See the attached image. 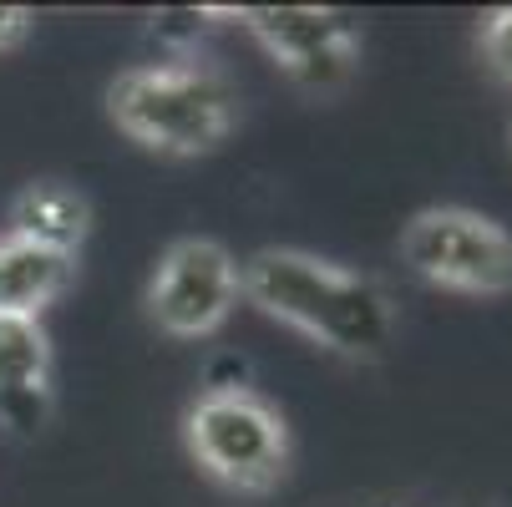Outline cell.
Instances as JSON below:
<instances>
[{
	"instance_id": "cell-1",
	"label": "cell",
	"mask_w": 512,
	"mask_h": 507,
	"mask_svg": "<svg viewBox=\"0 0 512 507\" xmlns=\"http://www.w3.org/2000/svg\"><path fill=\"white\" fill-rule=\"evenodd\" d=\"M239 289L279 325L350 360H381L396 330L391 295L371 274L340 269L305 249H259L239 264Z\"/></svg>"
},
{
	"instance_id": "cell-2",
	"label": "cell",
	"mask_w": 512,
	"mask_h": 507,
	"mask_svg": "<svg viewBox=\"0 0 512 507\" xmlns=\"http://www.w3.org/2000/svg\"><path fill=\"white\" fill-rule=\"evenodd\" d=\"M107 112L137 148L168 158L213 153L239 127V97L193 66H132L107 87Z\"/></svg>"
},
{
	"instance_id": "cell-3",
	"label": "cell",
	"mask_w": 512,
	"mask_h": 507,
	"mask_svg": "<svg viewBox=\"0 0 512 507\" xmlns=\"http://www.w3.org/2000/svg\"><path fill=\"white\" fill-rule=\"evenodd\" d=\"M183 437L193 462L229 492H274L289 472V426L254 391L198 396Z\"/></svg>"
},
{
	"instance_id": "cell-4",
	"label": "cell",
	"mask_w": 512,
	"mask_h": 507,
	"mask_svg": "<svg viewBox=\"0 0 512 507\" xmlns=\"http://www.w3.org/2000/svg\"><path fill=\"white\" fill-rule=\"evenodd\" d=\"M401 264L426 284L457 289V295L497 300L512 295V234L477 208H421L401 229Z\"/></svg>"
},
{
	"instance_id": "cell-5",
	"label": "cell",
	"mask_w": 512,
	"mask_h": 507,
	"mask_svg": "<svg viewBox=\"0 0 512 507\" xmlns=\"http://www.w3.org/2000/svg\"><path fill=\"white\" fill-rule=\"evenodd\" d=\"M234 300H239V264L224 244L203 234L168 244V254L148 279V320L173 340L213 335L234 315Z\"/></svg>"
},
{
	"instance_id": "cell-6",
	"label": "cell",
	"mask_w": 512,
	"mask_h": 507,
	"mask_svg": "<svg viewBox=\"0 0 512 507\" xmlns=\"http://www.w3.org/2000/svg\"><path fill=\"white\" fill-rule=\"evenodd\" d=\"M244 26L259 36V46L274 56V66L300 92L330 97L355 77V66H360V36L340 11L264 6V11H244Z\"/></svg>"
},
{
	"instance_id": "cell-7",
	"label": "cell",
	"mask_w": 512,
	"mask_h": 507,
	"mask_svg": "<svg viewBox=\"0 0 512 507\" xmlns=\"http://www.w3.org/2000/svg\"><path fill=\"white\" fill-rule=\"evenodd\" d=\"M51 416V340L41 320L0 315V421L36 437Z\"/></svg>"
},
{
	"instance_id": "cell-8",
	"label": "cell",
	"mask_w": 512,
	"mask_h": 507,
	"mask_svg": "<svg viewBox=\"0 0 512 507\" xmlns=\"http://www.w3.org/2000/svg\"><path fill=\"white\" fill-rule=\"evenodd\" d=\"M71 279H77V259L41 249L31 239L6 234L0 239V315L11 320H36L51 300H61Z\"/></svg>"
},
{
	"instance_id": "cell-9",
	"label": "cell",
	"mask_w": 512,
	"mask_h": 507,
	"mask_svg": "<svg viewBox=\"0 0 512 507\" xmlns=\"http://www.w3.org/2000/svg\"><path fill=\"white\" fill-rule=\"evenodd\" d=\"M11 224H16L11 229L16 239H31L41 249H56V254L77 259L82 239L92 234V203H87V193H77L71 183L41 178V183H26L16 193Z\"/></svg>"
},
{
	"instance_id": "cell-10",
	"label": "cell",
	"mask_w": 512,
	"mask_h": 507,
	"mask_svg": "<svg viewBox=\"0 0 512 507\" xmlns=\"http://www.w3.org/2000/svg\"><path fill=\"white\" fill-rule=\"evenodd\" d=\"M482 56L492 66V77L512 82V6L487 16V26H482Z\"/></svg>"
},
{
	"instance_id": "cell-11",
	"label": "cell",
	"mask_w": 512,
	"mask_h": 507,
	"mask_svg": "<svg viewBox=\"0 0 512 507\" xmlns=\"http://www.w3.org/2000/svg\"><path fill=\"white\" fill-rule=\"evenodd\" d=\"M31 36V11L21 6H0V51H16Z\"/></svg>"
}]
</instances>
